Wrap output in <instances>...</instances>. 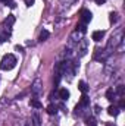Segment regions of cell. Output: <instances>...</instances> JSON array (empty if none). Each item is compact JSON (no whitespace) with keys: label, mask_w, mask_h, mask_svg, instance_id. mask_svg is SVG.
Listing matches in <instances>:
<instances>
[{"label":"cell","mask_w":125,"mask_h":126,"mask_svg":"<svg viewBox=\"0 0 125 126\" xmlns=\"http://www.w3.org/2000/svg\"><path fill=\"white\" fill-rule=\"evenodd\" d=\"M38 91H40V81H35V82H34L32 93H34V94H38Z\"/></svg>","instance_id":"14"},{"label":"cell","mask_w":125,"mask_h":126,"mask_svg":"<svg viewBox=\"0 0 125 126\" xmlns=\"http://www.w3.org/2000/svg\"><path fill=\"white\" fill-rule=\"evenodd\" d=\"M91 12L90 10H87V9H83L81 12H80V19H81V22L85 25V24H88L90 21H91Z\"/></svg>","instance_id":"2"},{"label":"cell","mask_w":125,"mask_h":126,"mask_svg":"<svg viewBox=\"0 0 125 126\" xmlns=\"http://www.w3.org/2000/svg\"><path fill=\"white\" fill-rule=\"evenodd\" d=\"M30 104H31V107H34V109H41V107H43L41 101H40V100H37V98H31Z\"/></svg>","instance_id":"5"},{"label":"cell","mask_w":125,"mask_h":126,"mask_svg":"<svg viewBox=\"0 0 125 126\" xmlns=\"http://www.w3.org/2000/svg\"><path fill=\"white\" fill-rule=\"evenodd\" d=\"M16 66V57L13 54H4L1 62H0V67L3 70H10Z\"/></svg>","instance_id":"1"},{"label":"cell","mask_w":125,"mask_h":126,"mask_svg":"<svg viewBox=\"0 0 125 126\" xmlns=\"http://www.w3.org/2000/svg\"><path fill=\"white\" fill-rule=\"evenodd\" d=\"M47 113H49V114H56V113H58V107L53 106V104H50V106L47 107Z\"/></svg>","instance_id":"13"},{"label":"cell","mask_w":125,"mask_h":126,"mask_svg":"<svg viewBox=\"0 0 125 126\" xmlns=\"http://www.w3.org/2000/svg\"><path fill=\"white\" fill-rule=\"evenodd\" d=\"M32 120H34V126H40V117H38L37 113L32 116Z\"/></svg>","instance_id":"15"},{"label":"cell","mask_w":125,"mask_h":126,"mask_svg":"<svg viewBox=\"0 0 125 126\" xmlns=\"http://www.w3.org/2000/svg\"><path fill=\"white\" fill-rule=\"evenodd\" d=\"M27 126H31V125H30V123H27Z\"/></svg>","instance_id":"24"},{"label":"cell","mask_w":125,"mask_h":126,"mask_svg":"<svg viewBox=\"0 0 125 126\" xmlns=\"http://www.w3.org/2000/svg\"><path fill=\"white\" fill-rule=\"evenodd\" d=\"M24 1H25V4H27L28 7H31L32 4H34V0H24Z\"/></svg>","instance_id":"20"},{"label":"cell","mask_w":125,"mask_h":126,"mask_svg":"<svg viewBox=\"0 0 125 126\" xmlns=\"http://www.w3.org/2000/svg\"><path fill=\"white\" fill-rule=\"evenodd\" d=\"M113 97H115V91H113V88H109V90L106 91V98H107L109 101H113Z\"/></svg>","instance_id":"10"},{"label":"cell","mask_w":125,"mask_h":126,"mask_svg":"<svg viewBox=\"0 0 125 126\" xmlns=\"http://www.w3.org/2000/svg\"><path fill=\"white\" fill-rule=\"evenodd\" d=\"M3 3H6L7 6H10V7H15V1L13 0H1Z\"/></svg>","instance_id":"17"},{"label":"cell","mask_w":125,"mask_h":126,"mask_svg":"<svg viewBox=\"0 0 125 126\" xmlns=\"http://www.w3.org/2000/svg\"><path fill=\"white\" fill-rule=\"evenodd\" d=\"M124 107H125V101L121 100V101H119V109H124Z\"/></svg>","instance_id":"21"},{"label":"cell","mask_w":125,"mask_h":126,"mask_svg":"<svg viewBox=\"0 0 125 126\" xmlns=\"http://www.w3.org/2000/svg\"><path fill=\"white\" fill-rule=\"evenodd\" d=\"M77 28H80V31L83 32V34H84V32H87V28H85V25H84V24H83V25H80V27H77Z\"/></svg>","instance_id":"19"},{"label":"cell","mask_w":125,"mask_h":126,"mask_svg":"<svg viewBox=\"0 0 125 126\" xmlns=\"http://www.w3.org/2000/svg\"><path fill=\"white\" fill-rule=\"evenodd\" d=\"M104 1H106V0H96V3H97V4H103Z\"/></svg>","instance_id":"23"},{"label":"cell","mask_w":125,"mask_h":126,"mask_svg":"<svg viewBox=\"0 0 125 126\" xmlns=\"http://www.w3.org/2000/svg\"><path fill=\"white\" fill-rule=\"evenodd\" d=\"M85 122H87V126H97V120L94 119L93 116L87 117V119H85Z\"/></svg>","instance_id":"11"},{"label":"cell","mask_w":125,"mask_h":126,"mask_svg":"<svg viewBox=\"0 0 125 126\" xmlns=\"http://www.w3.org/2000/svg\"><path fill=\"white\" fill-rule=\"evenodd\" d=\"M78 88H80V91H81L83 94H85V93L88 91V87H87V84H85L84 81H80V82H78Z\"/></svg>","instance_id":"6"},{"label":"cell","mask_w":125,"mask_h":126,"mask_svg":"<svg viewBox=\"0 0 125 126\" xmlns=\"http://www.w3.org/2000/svg\"><path fill=\"white\" fill-rule=\"evenodd\" d=\"M59 97H61V100H68V98H69V91H68L66 88H62V90L59 91Z\"/></svg>","instance_id":"7"},{"label":"cell","mask_w":125,"mask_h":126,"mask_svg":"<svg viewBox=\"0 0 125 126\" xmlns=\"http://www.w3.org/2000/svg\"><path fill=\"white\" fill-rule=\"evenodd\" d=\"M15 48H16V50H18V51H24V47H22V46H16V47H15Z\"/></svg>","instance_id":"22"},{"label":"cell","mask_w":125,"mask_h":126,"mask_svg":"<svg viewBox=\"0 0 125 126\" xmlns=\"http://www.w3.org/2000/svg\"><path fill=\"white\" fill-rule=\"evenodd\" d=\"M107 113H109L110 116H113V117H115V116H118V114H119V109H118L116 106H109V107H107Z\"/></svg>","instance_id":"4"},{"label":"cell","mask_w":125,"mask_h":126,"mask_svg":"<svg viewBox=\"0 0 125 126\" xmlns=\"http://www.w3.org/2000/svg\"><path fill=\"white\" fill-rule=\"evenodd\" d=\"M116 21H118V15H116V13H110V22L115 24Z\"/></svg>","instance_id":"16"},{"label":"cell","mask_w":125,"mask_h":126,"mask_svg":"<svg viewBox=\"0 0 125 126\" xmlns=\"http://www.w3.org/2000/svg\"><path fill=\"white\" fill-rule=\"evenodd\" d=\"M49 37H50V32L46 31V30H43V31L40 32V37H38V40H40V41H46Z\"/></svg>","instance_id":"8"},{"label":"cell","mask_w":125,"mask_h":126,"mask_svg":"<svg viewBox=\"0 0 125 126\" xmlns=\"http://www.w3.org/2000/svg\"><path fill=\"white\" fill-rule=\"evenodd\" d=\"M4 24H6L7 27L13 25V24H15V16H13V15H9V16H7V19L4 21Z\"/></svg>","instance_id":"12"},{"label":"cell","mask_w":125,"mask_h":126,"mask_svg":"<svg viewBox=\"0 0 125 126\" xmlns=\"http://www.w3.org/2000/svg\"><path fill=\"white\" fill-rule=\"evenodd\" d=\"M116 93H118L119 95H124V87H122V85H119V87L116 88Z\"/></svg>","instance_id":"18"},{"label":"cell","mask_w":125,"mask_h":126,"mask_svg":"<svg viewBox=\"0 0 125 126\" xmlns=\"http://www.w3.org/2000/svg\"><path fill=\"white\" fill-rule=\"evenodd\" d=\"M88 103H90V100H88L87 94H83V95H81V100H80V104H81V106H84V107H87V106H88Z\"/></svg>","instance_id":"9"},{"label":"cell","mask_w":125,"mask_h":126,"mask_svg":"<svg viewBox=\"0 0 125 126\" xmlns=\"http://www.w3.org/2000/svg\"><path fill=\"white\" fill-rule=\"evenodd\" d=\"M103 37H104V31H94L93 35H91L93 41H96V43L102 41V38H103Z\"/></svg>","instance_id":"3"}]
</instances>
